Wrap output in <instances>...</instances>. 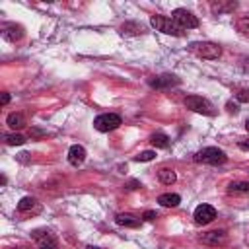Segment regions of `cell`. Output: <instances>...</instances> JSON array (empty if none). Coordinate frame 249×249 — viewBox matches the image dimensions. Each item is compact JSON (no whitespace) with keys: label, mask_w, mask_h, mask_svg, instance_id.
<instances>
[{"label":"cell","mask_w":249,"mask_h":249,"mask_svg":"<svg viewBox=\"0 0 249 249\" xmlns=\"http://www.w3.org/2000/svg\"><path fill=\"white\" fill-rule=\"evenodd\" d=\"M193 160L196 161V163H208V165H222V163H226V160H228V156L220 150V148H214V146H208V148H202V150H198L195 156H193Z\"/></svg>","instance_id":"6da1fadb"},{"label":"cell","mask_w":249,"mask_h":249,"mask_svg":"<svg viewBox=\"0 0 249 249\" xmlns=\"http://www.w3.org/2000/svg\"><path fill=\"white\" fill-rule=\"evenodd\" d=\"M150 23H152V27H156V31H161L165 35H173V37H181L183 35V29L171 18H167V16L156 14V16L150 18Z\"/></svg>","instance_id":"7a4b0ae2"},{"label":"cell","mask_w":249,"mask_h":249,"mask_svg":"<svg viewBox=\"0 0 249 249\" xmlns=\"http://www.w3.org/2000/svg\"><path fill=\"white\" fill-rule=\"evenodd\" d=\"M191 51L198 56V58H206V60H216L222 54V47L210 41H202V43H193Z\"/></svg>","instance_id":"3957f363"},{"label":"cell","mask_w":249,"mask_h":249,"mask_svg":"<svg viewBox=\"0 0 249 249\" xmlns=\"http://www.w3.org/2000/svg\"><path fill=\"white\" fill-rule=\"evenodd\" d=\"M185 107L195 111V113H200V115H208V117L214 115V105L206 97H202V95H189V97H185Z\"/></svg>","instance_id":"277c9868"},{"label":"cell","mask_w":249,"mask_h":249,"mask_svg":"<svg viewBox=\"0 0 249 249\" xmlns=\"http://www.w3.org/2000/svg\"><path fill=\"white\" fill-rule=\"evenodd\" d=\"M121 117L117 113H103V115H97L93 119V126L99 130V132H111L115 128L121 126Z\"/></svg>","instance_id":"5b68a950"},{"label":"cell","mask_w":249,"mask_h":249,"mask_svg":"<svg viewBox=\"0 0 249 249\" xmlns=\"http://www.w3.org/2000/svg\"><path fill=\"white\" fill-rule=\"evenodd\" d=\"M171 19H173L181 29H195V27H198V19H196V16H193V14H191L189 10H185V8H177V10H173Z\"/></svg>","instance_id":"8992f818"},{"label":"cell","mask_w":249,"mask_h":249,"mask_svg":"<svg viewBox=\"0 0 249 249\" xmlns=\"http://www.w3.org/2000/svg\"><path fill=\"white\" fill-rule=\"evenodd\" d=\"M193 218H195V222H196L198 226H206V224H210V222L216 218V208L210 206V204H198V206L195 208Z\"/></svg>","instance_id":"52a82bcc"},{"label":"cell","mask_w":249,"mask_h":249,"mask_svg":"<svg viewBox=\"0 0 249 249\" xmlns=\"http://www.w3.org/2000/svg\"><path fill=\"white\" fill-rule=\"evenodd\" d=\"M226 231L224 230H212V231H206L200 235V241L204 245H210V247H218L222 243H226Z\"/></svg>","instance_id":"ba28073f"},{"label":"cell","mask_w":249,"mask_h":249,"mask_svg":"<svg viewBox=\"0 0 249 249\" xmlns=\"http://www.w3.org/2000/svg\"><path fill=\"white\" fill-rule=\"evenodd\" d=\"M2 37H4L6 41L16 43V41H19V39L23 37V29H21V25L8 23V25H4V27H2Z\"/></svg>","instance_id":"9c48e42d"},{"label":"cell","mask_w":249,"mask_h":249,"mask_svg":"<svg viewBox=\"0 0 249 249\" xmlns=\"http://www.w3.org/2000/svg\"><path fill=\"white\" fill-rule=\"evenodd\" d=\"M148 84H150L152 88L163 89V88H169V86H177V84H179V80H177L175 76H171V74H161V76H156V78H152Z\"/></svg>","instance_id":"30bf717a"},{"label":"cell","mask_w":249,"mask_h":249,"mask_svg":"<svg viewBox=\"0 0 249 249\" xmlns=\"http://www.w3.org/2000/svg\"><path fill=\"white\" fill-rule=\"evenodd\" d=\"M84 160H86V150H84V146H80V144L70 146V150H68V161H70V165L78 167V165L84 163Z\"/></svg>","instance_id":"8fae6325"},{"label":"cell","mask_w":249,"mask_h":249,"mask_svg":"<svg viewBox=\"0 0 249 249\" xmlns=\"http://www.w3.org/2000/svg\"><path fill=\"white\" fill-rule=\"evenodd\" d=\"M115 222L123 228H138L140 226V218H136L134 214H117Z\"/></svg>","instance_id":"7c38bea8"},{"label":"cell","mask_w":249,"mask_h":249,"mask_svg":"<svg viewBox=\"0 0 249 249\" xmlns=\"http://www.w3.org/2000/svg\"><path fill=\"white\" fill-rule=\"evenodd\" d=\"M158 202H160L161 206H165V208H175V206H179L181 196L175 195V193H163V195L158 196Z\"/></svg>","instance_id":"4fadbf2b"},{"label":"cell","mask_w":249,"mask_h":249,"mask_svg":"<svg viewBox=\"0 0 249 249\" xmlns=\"http://www.w3.org/2000/svg\"><path fill=\"white\" fill-rule=\"evenodd\" d=\"M6 124H8L10 128L18 130V128H23V126H25V119H23L21 113H10L8 119H6Z\"/></svg>","instance_id":"5bb4252c"},{"label":"cell","mask_w":249,"mask_h":249,"mask_svg":"<svg viewBox=\"0 0 249 249\" xmlns=\"http://www.w3.org/2000/svg\"><path fill=\"white\" fill-rule=\"evenodd\" d=\"M142 31H144V27L140 23H136V21H126V23L121 25V33L123 35H140Z\"/></svg>","instance_id":"9a60e30c"},{"label":"cell","mask_w":249,"mask_h":249,"mask_svg":"<svg viewBox=\"0 0 249 249\" xmlns=\"http://www.w3.org/2000/svg\"><path fill=\"white\" fill-rule=\"evenodd\" d=\"M210 8L214 14H224V12H233L237 8V4L235 2H212Z\"/></svg>","instance_id":"2e32d148"},{"label":"cell","mask_w":249,"mask_h":249,"mask_svg":"<svg viewBox=\"0 0 249 249\" xmlns=\"http://www.w3.org/2000/svg\"><path fill=\"white\" fill-rule=\"evenodd\" d=\"M158 179H160L163 185H171V183H175L177 175H175L173 169H169V167H161V169L158 171Z\"/></svg>","instance_id":"e0dca14e"},{"label":"cell","mask_w":249,"mask_h":249,"mask_svg":"<svg viewBox=\"0 0 249 249\" xmlns=\"http://www.w3.org/2000/svg\"><path fill=\"white\" fill-rule=\"evenodd\" d=\"M150 142H152V146H156V148H167V146H169V138H167V134H163V132H154V134L150 136Z\"/></svg>","instance_id":"ac0fdd59"},{"label":"cell","mask_w":249,"mask_h":249,"mask_svg":"<svg viewBox=\"0 0 249 249\" xmlns=\"http://www.w3.org/2000/svg\"><path fill=\"white\" fill-rule=\"evenodd\" d=\"M35 237H39V247H37V249H56V239H54L51 233L35 235Z\"/></svg>","instance_id":"d6986e66"},{"label":"cell","mask_w":249,"mask_h":249,"mask_svg":"<svg viewBox=\"0 0 249 249\" xmlns=\"http://www.w3.org/2000/svg\"><path fill=\"white\" fill-rule=\"evenodd\" d=\"M4 140H6L8 146H21L25 142V136L18 134V132H12V134H4Z\"/></svg>","instance_id":"ffe728a7"},{"label":"cell","mask_w":249,"mask_h":249,"mask_svg":"<svg viewBox=\"0 0 249 249\" xmlns=\"http://www.w3.org/2000/svg\"><path fill=\"white\" fill-rule=\"evenodd\" d=\"M35 204H37V200H35L33 196H23V198L18 202V210H19V212H27V210H31Z\"/></svg>","instance_id":"44dd1931"},{"label":"cell","mask_w":249,"mask_h":249,"mask_svg":"<svg viewBox=\"0 0 249 249\" xmlns=\"http://www.w3.org/2000/svg\"><path fill=\"white\" fill-rule=\"evenodd\" d=\"M228 191L230 193H249V183H245V181H233V183H230Z\"/></svg>","instance_id":"7402d4cb"},{"label":"cell","mask_w":249,"mask_h":249,"mask_svg":"<svg viewBox=\"0 0 249 249\" xmlns=\"http://www.w3.org/2000/svg\"><path fill=\"white\" fill-rule=\"evenodd\" d=\"M235 27H237V31H239L241 35L249 37V16H243V18H239V19L235 21Z\"/></svg>","instance_id":"603a6c76"},{"label":"cell","mask_w":249,"mask_h":249,"mask_svg":"<svg viewBox=\"0 0 249 249\" xmlns=\"http://www.w3.org/2000/svg\"><path fill=\"white\" fill-rule=\"evenodd\" d=\"M154 158H156V152H152V150H146V152H140V154H138L134 160H136V161H152Z\"/></svg>","instance_id":"cb8c5ba5"},{"label":"cell","mask_w":249,"mask_h":249,"mask_svg":"<svg viewBox=\"0 0 249 249\" xmlns=\"http://www.w3.org/2000/svg\"><path fill=\"white\" fill-rule=\"evenodd\" d=\"M239 101H249V91H245V89H241V91H237V95H235Z\"/></svg>","instance_id":"d4e9b609"},{"label":"cell","mask_w":249,"mask_h":249,"mask_svg":"<svg viewBox=\"0 0 249 249\" xmlns=\"http://www.w3.org/2000/svg\"><path fill=\"white\" fill-rule=\"evenodd\" d=\"M154 218H158V216H156V212H152V210L144 212V220H154Z\"/></svg>","instance_id":"484cf974"},{"label":"cell","mask_w":249,"mask_h":249,"mask_svg":"<svg viewBox=\"0 0 249 249\" xmlns=\"http://www.w3.org/2000/svg\"><path fill=\"white\" fill-rule=\"evenodd\" d=\"M8 103H10V93L4 91V93H2V105H8Z\"/></svg>","instance_id":"4316f807"},{"label":"cell","mask_w":249,"mask_h":249,"mask_svg":"<svg viewBox=\"0 0 249 249\" xmlns=\"http://www.w3.org/2000/svg\"><path fill=\"white\" fill-rule=\"evenodd\" d=\"M136 187H140V183H138V181H130V183L126 185V189H128V191H132V189H136Z\"/></svg>","instance_id":"83f0119b"},{"label":"cell","mask_w":249,"mask_h":249,"mask_svg":"<svg viewBox=\"0 0 249 249\" xmlns=\"http://www.w3.org/2000/svg\"><path fill=\"white\" fill-rule=\"evenodd\" d=\"M228 111L230 113H237V105L235 103H228Z\"/></svg>","instance_id":"f1b7e54d"},{"label":"cell","mask_w":249,"mask_h":249,"mask_svg":"<svg viewBox=\"0 0 249 249\" xmlns=\"http://www.w3.org/2000/svg\"><path fill=\"white\" fill-rule=\"evenodd\" d=\"M239 148H241V150H249V142H247V140H241V142H239Z\"/></svg>","instance_id":"f546056e"},{"label":"cell","mask_w":249,"mask_h":249,"mask_svg":"<svg viewBox=\"0 0 249 249\" xmlns=\"http://www.w3.org/2000/svg\"><path fill=\"white\" fill-rule=\"evenodd\" d=\"M245 128H247V132H249V119L245 121Z\"/></svg>","instance_id":"4dcf8cb0"},{"label":"cell","mask_w":249,"mask_h":249,"mask_svg":"<svg viewBox=\"0 0 249 249\" xmlns=\"http://www.w3.org/2000/svg\"><path fill=\"white\" fill-rule=\"evenodd\" d=\"M86 249H101V247H93V245H88Z\"/></svg>","instance_id":"1f68e13d"},{"label":"cell","mask_w":249,"mask_h":249,"mask_svg":"<svg viewBox=\"0 0 249 249\" xmlns=\"http://www.w3.org/2000/svg\"><path fill=\"white\" fill-rule=\"evenodd\" d=\"M6 249H16V247H6Z\"/></svg>","instance_id":"d6a6232c"}]
</instances>
